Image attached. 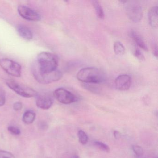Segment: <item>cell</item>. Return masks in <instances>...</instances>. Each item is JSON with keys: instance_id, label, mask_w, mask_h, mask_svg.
Returning a JSON list of instances; mask_svg holds the SVG:
<instances>
[{"instance_id": "obj_1", "label": "cell", "mask_w": 158, "mask_h": 158, "mask_svg": "<svg viewBox=\"0 0 158 158\" xmlns=\"http://www.w3.org/2000/svg\"><path fill=\"white\" fill-rule=\"evenodd\" d=\"M79 81L86 84H98L105 81V75L96 67H86L81 69L77 74Z\"/></svg>"}, {"instance_id": "obj_2", "label": "cell", "mask_w": 158, "mask_h": 158, "mask_svg": "<svg viewBox=\"0 0 158 158\" xmlns=\"http://www.w3.org/2000/svg\"><path fill=\"white\" fill-rule=\"evenodd\" d=\"M59 64L58 57L54 54L42 52L37 56V68L42 73H50L57 70Z\"/></svg>"}, {"instance_id": "obj_3", "label": "cell", "mask_w": 158, "mask_h": 158, "mask_svg": "<svg viewBox=\"0 0 158 158\" xmlns=\"http://www.w3.org/2000/svg\"><path fill=\"white\" fill-rule=\"evenodd\" d=\"M35 79L42 84H49L59 81L62 77V73L59 70H55L50 73H42L37 68L35 64L32 69Z\"/></svg>"}, {"instance_id": "obj_4", "label": "cell", "mask_w": 158, "mask_h": 158, "mask_svg": "<svg viewBox=\"0 0 158 158\" xmlns=\"http://www.w3.org/2000/svg\"><path fill=\"white\" fill-rule=\"evenodd\" d=\"M125 9L127 17L133 23L140 22L143 17V10L139 4L134 1H126Z\"/></svg>"}, {"instance_id": "obj_5", "label": "cell", "mask_w": 158, "mask_h": 158, "mask_svg": "<svg viewBox=\"0 0 158 158\" xmlns=\"http://www.w3.org/2000/svg\"><path fill=\"white\" fill-rule=\"evenodd\" d=\"M7 86L18 95L26 98L36 97L37 92L31 88L21 85L14 80H8L6 82Z\"/></svg>"}, {"instance_id": "obj_6", "label": "cell", "mask_w": 158, "mask_h": 158, "mask_svg": "<svg viewBox=\"0 0 158 158\" xmlns=\"http://www.w3.org/2000/svg\"><path fill=\"white\" fill-rule=\"evenodd\" d=\"M0 66L7 73L15 77L21 76L22 67L18 63L9 59L0 60Z\"/></svg>"}, {"instance_id": "obj_7", "label": "cell", "mask_w": 158, "mask_h": 158, "mask_svg": "<svg viewBox=\"0 0 158 158\" xmlns=\"http://www.w3.org/2000/svg\"><path fill=\"white\" fill-rule=\"evenodd\" d=\"M54 98L60 103L69 104L78 100L77 97L72 92L65 89L58 88L53 93Z\"/></svg>"}, {"instance_id": "obj_8", "label": "cell", "mask_w": 158, "mask_h": 158, "mask_svg": "<svg viewBox=\"0 0 158 158\" xmlns=\"http://www.w3.org/2000/svg\"><path fill=\"white\" fill-rule=\"evenodd\" d=\"M53 98L49 93L38 94L36 96V103L38 107L42 110H48L53 103Z\"/></svg>"}, {"instance_id": "obj_9", "label": "cell", "mask_w": 158, "mask_h": 158, "mask_svg": "<svg viewBox=\"0 0 158 158\" xmlns=\"http://www.w3.org/2000/svg\"><path fill=\"white\" fill-rule=\"evenodd\" d=\"M18 12L22 18L27 21L38 22L41 19L40 15L35 11L24 5L18 7Z\"/></svg>"}, {"instance_id": "obj_10", "label": "cell", "mask_w": 158, "mask_h": 158, "mask_svg": "<svg viewBox=\"0 0 158 158\" xmlns=\"http://www.w3.org/2000/svg\"><path fill=\"white\" fill-rule=\"evenodd\" d=\"M132 79L128 75L123 74L117 77L115 80L116 89L121 91L128 90L131 86Z\"/></svg>"}, {"instance_id": "obj_11", "label": "cell", "mask_w": 158, "mask_h": 158, "mask_svg": "<svg viewBox=\"0 0 158 158\" xmlns=\"http://www.w3.org/2000/svg\"><path fill=\"white\" fill-rule=\"evenodd\" d=\"M16 30L19 35L25 40H30L33 39V33L27 27L20 25L16 27Z\"/></svg>"}, {"instance_id": "obj_12", "label": "cell", "mask_w": 158, "mask_h": 158, "mask_svg": "<svg viewBox=\"0 0 158 158\" xmlns=\"http://www.w3.org/2000/svg\"><path fill=\"white\" fill-rule=\"evenodd\" d=\"M158 11L157 6L152 7L148 12V21L150 25L154 28L158 27Z\"/></svg>"}, {"instance_id": "obj_13", "label": "cell", "mask_w": 158, "mask_h": 158, "mask_svg": "<svg viewBox=\"0 0 158 158\" xmlns=\"http://www.w3.org/2000/svg\"><path fill=\"white\" fill-rule=\"evenodd\" d=\"M130 36L134 41L135 42L139 48L146 51H148V47L145 43V41L138 33H137L135 30H132L130 32Z\"/></svg>"}, {"instance_id": "obj_14", "label": "cell", "mask_w": 158, "mask_h": 158, "mask_svg": "<svg viewBox=\"0 0 158 158\" xmlns=\"http://www.w3.org/2000/svg\"><path fill=\"white\" fill-rule=\"evenodd\" d=\"M93 7L95 9L96 14L98 18L101 20H103L104 19V13L103 11L102 6L100 3L98 1H91Z\"/></svg>"}, {"instance_id": "obj_15", "label": "cell", "mask_w": 158, "mask_h": 158, "mask_svg": "<svg viewBox=\"0 0 158 158\" xmlns=\"http://www.w3.org/2000/svg\"><path fill=\"white\" fill-rule=\"evenodd\" d=\"M36 114L32 111L28 110L26 111L23 115V120L26 124H30L35 121Z\"/></svg>"}, {"instance_id": "obj_16", "label": "cell", "mask_w": 158, "mask_h": 158, "mask_svg": "<svg viewBox=\"0 0 158 158\" xmlns=\"http://www.w3.org/2000/svg\"><path fill=\"white\" fill-rule=\"evenodd\" d=\"M114 50L116 55H122L124 54L125 49L120 41H116L114 44Z\"/></svg>"}, {"instance_id": "obj_17", "label": "cell", "mask_w": 158, "mask_h": 158, "mask_svg": "<svg viewBox=\"0 0 158 158\" xmlns=\"http://www.w3.org/2000/svg\"><path fill=\"white\" fill-rule=\"evenodd\" d=\"M77 135H78L79 142L81 144L83 145H85L87 143L88 141V137L85 132L82 130H79L77 133Z\"/></svg>"}, {"instance_id": "obj_18", "label": "cell", "mask_w": 158, "mask_h": 158, "mask_svg": "<svg viewBox=\"0 0 158 158\" xmlns=\"http://www.w3.org/2000/svg\"><path fill=\"white\" fill-rule=\"evenodd\" d=\"M94 145L95 146L98 148L102 151L105 152H109L110 151V148L108 145L105 143L101 141H96L94 142Z\"/></svg>"}, {"instance_id": "obj_19", "label": "cell", "mask_w": 158, "mask_h": 158, "mask_svg": "<svg viewBox=\"0 0 158 158\" xmlns=\"http://www.w3.org/2000/svg\"><path fill=\"white\" fill-rule=\"evenodd\" d=\"M132 149L134 153L138 157H141L144 153L143 148L140 146H137V145H133L132 146Z\"/></svg>"}, {"instance_id": "obj_20", "label": "cell", "mask_w": 158, "mask_h": 158, "mask_svg": "<svg viewBox=\"0 0 158 158\" xmlns=\"http://www.w3.org/2000/svg\"><path fill=\"white\" fill-rule=\"evenodd\" d=\"M0 158H15L10 152L4 150H0Z\"/></svg>"}, {"instance_id": "obj_21", "label": "cell", "mask_w": 158, "mask_h": 158, "mask_svg": "<svg viewBox=\"0 0 158 158\" xmlns=\"http://www.w3.org/2000/svg\"><path fill=\"white\" fill-rule=\"evenodd\" d=\"M134 55L137 59H138L139 60L144 61L145 60L144 55L138 49H137L135 50V52H134Z\"/></svg>"}, {"instance_id": "obj_22", "label": "cell", "mask_w": 158, "mask_h": 158, "mask_svg": "<svg viewBox=\"0 0 158 158\" xmlns=\"http://www.w3.org/2000/svg\"><path fill=\"white\" fill-rule=\"evenodd\" d=\"M6 101L5 93L4 90L0 89V107L3 106L5 104Z\"/></svg>"}, {"instance_id": "obj_23", "label": "cell", "mask_w": 158, "mask_h": 158, "mask_svg": "<svg viewBox=\"0 0 158 158\" xmlns=\"http://www.w3.org/2000/svg\"><path fill=\"white\" fill-rule=\"evenodd\" d=\"M8 130L10 133L15 135H19L21 134V130L18 127L15 126H10L8 127Z\"/></svg>"}, {"instance_id": "obj_24", "label": "cell", "mask_w": 158, "mask_h": 158, "mask_svg": "<svg viewBox=\"0 0 158 158\" xmlns=\"http://www.w3.org/2000/svg\"><path fill=\"white\" fill-rule=\"evenodd\" d=\"M22 108H23V104H22L21 102H15V103L14 104L13 109L15 110H20L22 109Z\"/></svg>"}, {"instance_id": "obj_25", "label": "cell", "mask_w": 158, "mask_h": 158, "mask_svg": "<svg viewBox=\"0 0 158 158\" xmlns=\"http://www.w3.org/2000/svg\"><path fill=\"white\" fill-rule=\"evenodd\" d=\"M113 134L115 139H119L121 137V134L119 131L115 130V131H114Z\"/></svg>"}, {"instance_id": "obj_26", "label": "cell", "mask_w": 158, "mask_h": 158, "mask_svg": "<svg viewBox=\"0 0 158 158\" xmlns=\"http://www.w3.org/2000/svg\"><path fill=\"white\" fill-rule=\"evenodd\" d=\"M79 158V157H78V156H77V155H74L73 156V158Z\"/></svg>"}, {"instance_id": "obj_27", "label": "cell", "mask_w": 158, "mask_h": 158, "mask_svg": "<svg viewBox=\"0 0 158 158\" xmlns=\"http://www.w3.org/2000/svg\"><path fill=\"white\" fill-rule=\"evenodd\" d=\"M138 157V158H143V157H142V156L141 157Z\"/></svg>"}]
</instances>
